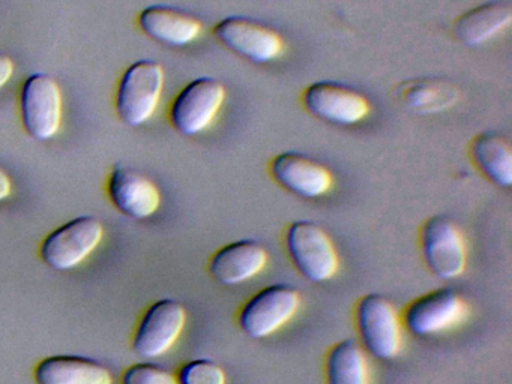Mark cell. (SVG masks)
Instances as JSON below:
<instances>
[{
    "label": "cell",
    "mask_w": 512,
    "mask_h": 384,
    "mask_svg": "<svg viewBox=\"0 0 512 384\" xmlns=\"http://www.w3.org/2000/svg\"><path fill=\"white\" fill-rule=\"evenodd\" d=\"M164 87V69L151 59L133 63L122 75L116 92L119 119L130 126H139L151 119L160 104Z\"/></svg>",
    "instance_id": "obj_1"
},
{
    "label": "cell",
    "mask_w": 512,
    "mask_h": 384,
    "mask_svg": "<svg viewBox=\"0 0 512 384\" xmlns=\"http://www.w3.org/2000/svg\"><path fill=\"white\" fill-rule=\"evenodd\" d=\"M109 197L113 206L134 219H146L161 204L160 189L152 180L127 165H116L109 176Z\"/></svg>",
    "instance_id": "obj_14"
},
{
    "label": "cell",
    "mask_w": 512,
    "mask_h": 384,
    "mask_svg": "<svg viewBox=\"0 0 512 384\" xmlns=\"http://www.w3.org/2000/svg\"><path fill=\"white\" fill-rule=\"evenodd\" d=\"M269 171L278 185L299 197H322L334 185V176L328 167L304 153H278L272 159Z\"/></svg>",
    "instance_id": "obj_13"
},
{
    "label": "cell",
    "mask_w": 512,
    "mask_h": 384,
    "mask_svg": "<svg viewBox=\"0 0 512 384\" xmlns=\"http://www.w3.org/2000/svg\"><path fill=\"white\" fill-rule=\"evenodd\" d=\"M268 263L266 249L253 239L236 240L218 249L209 261V273L221 285L242 284L262 272Z\"/></svg>",
    "instance_id": "obj_15"
},
{
    "label": "cell",
    "mask_w": 512,
    "mask_h": 384,
    "mask_svg": "<svg viewBox=\"0 0 512 384\" xmlns=\"http://www.w3.org/2000/svg\"><path fill=\"white\" fill-rule=\"evenodd\" d=\"M178 384H226L223 368L209 359L185 363L178 372Z\"/></svg>",
    "instance_id": "obj_22"
},
{
    "label": "cell",
    "mask_w": 512,
    "mask_h": 384,
    "mask_svg": "<svg viewBox=\"0 0 512 384\" xmlns=\"http://www.w3.org/2000/svg\"><path fill=\"white\" fill-rule=\"evenodd\" d=\"M326 384H370L364 350L353 339L329 348L325 359Z\"/></svg>",
    "instance_id": "obj_21"
},
{
    "label": "cell",
    "mask_w": 512,
    "mask_h": 384,
    "mask_svg": "<svg viewBox=\"0 0 512 384\" xmlns=\"http://www.w3.org/2000/svg\"><path fill=\"white\" fill-rule=\"evenodd\" d=\"M20 114L26 132L35 140L55 137L62 123V90L47 74L26 78L20 90Z\"/></svg>",
    "instance_id": "obj_5"
},
{
    "label": "cell",
    "mask_w": 512,
    "mask_h": 384,
    "mask_svg": "<svg viewBox=\"0 0 512 384\" xmlns=\"http://www.w3.org/2000/svg\"><path fill=\"white\" fill-rule=\"evenodd\" d=\"M466 302L449 288L430 291L407 305L404 324L416 336H430L451 329L464 320Z\"/></svg>",
    "instance_id": "obj_12"
},
{
    "label": "cell",
    "mask_w": 512,
    "mask_h": 384,
    "mask_svg": "<svg viewBox=\"0 0 512 384\" xmlns=\"http://www.w3.org/2000/svg\"><path fill=\"white\" fill-rule=\"evenodd\" d=\"M214 35L224 47L251 62L268 63L284 51L283 38L277 30L244 15H230L218 21Z\"/></svg>",
    "instance_id": "obj_8"
},
{
    "label": "cell",
    "mask_w": 512,
    "mask_h": 384,
    "mask_svg": "<svg viewBox=\"0 0 512 384\" xmlns=\"http://www.w3.org/2000/svg\"><path fill=\"white\" fill-rule=\"evenodd\" d=\"M355 317L365 350L383 360L392 359L400 353V318L385 296L371 293L361 297L356 305Z\"/></svg>",
    "instance_id": "obj_6"
},
{
    "label": "cell",
    "mask_w": 512,
    "mask_h": 384,
    "mask_svg": "<svg viewBox=\"0 0 512 384\" xmlns=\"http://www.w3.org/2000/svg\"><path fill=\"white\" fill-rule=\"evenodd\" d=\"M103 224L94 216H79L56 228L41 245V260L56 270L79 266L103 239Z\"/></svg>",
    "instance_id": "obj_7"
},
{
    "label": "cell",
    "mask_w": 512,
    "mask_h": 384,
    "mask_svg": "<svg viewBox=\"0 0 512 384\" xmlns=\"http://www.w3.org/2000/svg\"><path fill=\"white\" fill-rule=\"evenodd\" d=\"M421 251L428 269L437 278L455 279L466 269L463 233L448 216L436 215L424 222Z\"/></svg>",
    "instance_id": "obj_9"
},
{
    "label": "cell",
    "mask_w": 512,
    "mask_h": 384,
    "mask_svg": "<svg viewBox=\"0 0 512 384\" xmlns=\"http://www.w3.org/2000/svg\"><path fill=\"white\" fill-rule=\"evenodd\" d=\"M299 303L301 296L292 285H268L242 306L239 311V327L250 338H266L296 314Z\"/></svg>",
    "instance_id": "obj_4"
},
{
    "label": "cell",
    "mask_w": 512,
    "mask_h": 384,
    "mask_svg": "<svg viewBox=\"0 0 512 384\" xmlns=\"http://www.w3.org/2000/svg\"><path fill=\"white\" fill-rule=\"evenodd\" d=\"M122 384H178V380L161 366L137 363L124 372Z\"/></svg>",
    "instance_id": "obj_23"
},
{
    "label": "cell",
    "mask_w": 512,
    "mask_h": 384,
    "mask_svg": "<svg viewBox=\"0 0 512 384\" xmlns=\"http://www.w3.org/2000/svg\"><path fill=\"white\" fill-rule=\"evenodd\" d=\"M470 158L491 182L502 188L511 186L512 147L506 135L494 131L476 135L470 143Z\"/></svg>",
    "instance_id": "obj_19"
},
{
    "label": "cell",
    "mask_w": 512,
    "mask_h": 384,
    "mask_svg": "<svg viewBox=\"0 0 512 384\" xmlns=\"http://www.w3.org/2000/svg\"><path fill=\"white\" fill-rule=\"evenodd\" d=\"M286 248L290 260L308 281H329L337 273L334 243L316 222H292L286 231Z\"/></svg>",
    "instance_id": "obj_2"
},
{
    "label": "cell",
    "mask_w": 512,
    "mask_h": 384,
    "mask_svg": "<svg viewBox=\"0 0 512 384\" xmlns=\"http://www.w3.org/2000/svg\"><path fill=\"white\" fill-rule=\"evenodd\" d=\"M511 21V3L491 0L463 12L455 20L454 33L463 44L475 47L502 33Z\"/></svg>",
    "instance_id": "obj_17"
},
{
    "label": "cell",
    "mask_w": 512,
    "mask_h": 384,
    "mask_svg": "<svg viewBox=\"0 0 512 384\" xmlns=\"http://www.w3.org/2000/svg\"><path fill=\"white\" fill-rule=\"evenodd\" d=\"M38 384H112L109 369L79 356H50L38 363L34 372Z\"/></svg>",
    "instance_id": "obj_18"
},
{
    "label": "cell",
    "mask_w": 512,
    "mask_h": 384,
    "mask_svg": "<svg viewBox=\"0 0 512 384\" xmlns=\"http://www.w3.org/2000/svg\"><path fill=\"white\" fill-rule=\"evenodd\" d=\"M302 104L314 116L337 125H355L370 114V101L358 90L337 81L322 80L305 87Z\"/></svg>",
    "instance_id": "obj_10"
},
{
    "label": "cell",
    "mask_w": 512,
    "mask_h": 384,
    "mask_svg": "<svg viewBox=\"0 0 512 384\" xmlns=\"http://www.w3.org/2000/svg\"><path fill=\"white\" fill-rule=\"evenodd\" d=\"M458 89L443 78H413L398 84L395 96L404 107L418 113H437L455 104Z\"/></svg>",
    "instance_id": "obj_20"
},
{
    "label": "cell",
    "mask_w": 512,
    "mask_h": 384,
    "mask_svg": "<svg viewBox=\"0 0 512 384\" xmlns=\"http://www.w3.org/2000/svg\"><path fill=\"white\" fill-rule=\"evenodd\" d=\"M226 87L217 78L200 77L190 81L170 105V122L184 135H197L208 129L223 107Z\"/></svg>",
    "instance_id": "obj_3"
},
{
    "label": "cell",
    "mask_w": 512,
    "mask_h": 384,
    "mask_svg": "<svg viewBox=\"0 0 512 384\" xmlns=\"http://www.w3.org/2000/svg\"><path fill=\"white\" fill-rule=\"evenodd\" d=\"M11 191H13V183H11L10 176L0 168V201L10 197Z\"/></svg>",
    "instance_id": "obj_25"
},
{
    "label": "cell",
    "mask_w": 512,
    "mask_h": 384,
    "mask_svg": "<svg viewBox=\"0 0 512 384\" xmlns=\"http://www.w3.org/2000/svg\"><path fill=\"white\" fill-rule=\"evenodd\" d=\"M14 74V60L0 51V89L10 81Z\"/></svg>",
    "instance_id": "obj_24"
},
{
    "label": "cell",
    "mask_w": 512,
    "mask_h": 384,
    "mask_svg": "<svg viewBox=\"0 0 512 384\" xmlns=\"http://www.w3.org/2000/svg\"><path fill=\"white\" fill-rule=\"evenodd\" d=\"M139 26L149 38L182 47L199 38L202 21L196 15L169 5H152L139 15Z\"/></svg>",
    "instance_id": "obj_16"
},
{
    "label": "cell",
    "mask_w": 512,
    "mask_h": 384,
    "mask_svg": "<svg viewBox=\"0 0 512 384\" xmlns=\"http://www.w3.org/2000/svg\"><path fill=\"white\" fill-rule=\"evenodd\" d=\"M187 312L181 303L163 299L149 306L137 324L133 348L145 359L163 356L178 341L184 330Z\"/></svg>",
    "instance_id": "obj_11"
}]
</instances>
